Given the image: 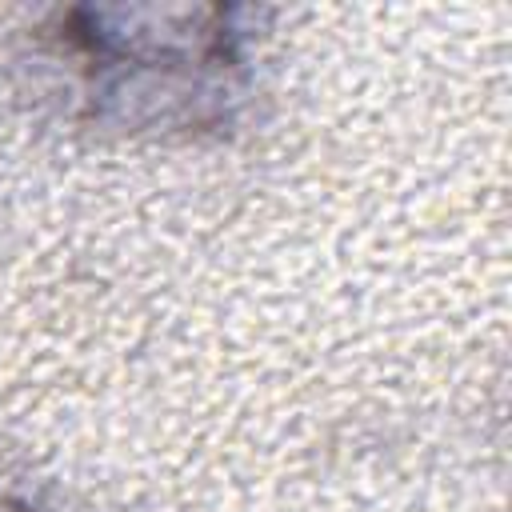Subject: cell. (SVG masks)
<instances>
[{
  "label": "cell",
  "mask_w": 512,
  "mask_h": 512,
  "mask_svg": "<svg viewBox=\"0 0 512 512\" xmlns=\"http://www.w3.org/2000/svg\"><path fill=\"white\" fill-rule=\"evenodd\" d=\"M0 512H28V508H20V504H8V500H0Z\"/></svg>",
  "instance_id": "6da1fadb"
}]
</instances>
